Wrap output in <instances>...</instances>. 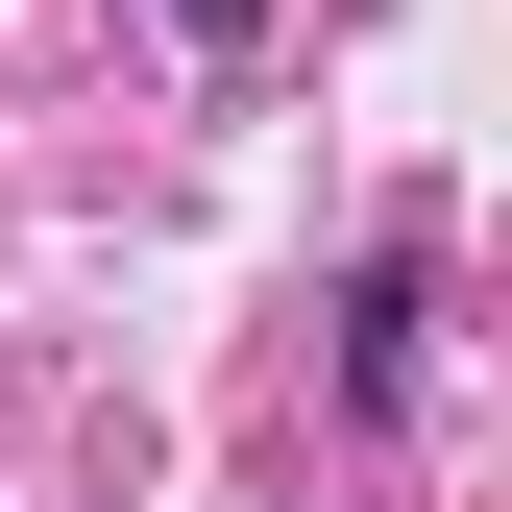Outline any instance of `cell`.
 Here are the masks:
<instances>
[{"mask_svg":"<svg viewBox=\"0 0 512 512\" xmlns=\"http://www.w3.org/2000/svg\"><path fill=\"white\" fill-rule=\"evenodd\" d=\"M171 25H244V0H171Z\"/></svg>","mask_w":512,"mask_h":512,"instance_id":"1","label":"cell"}]
</instances>
